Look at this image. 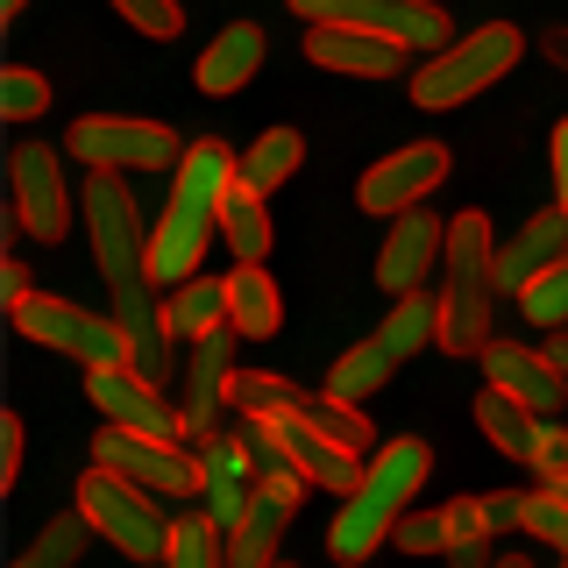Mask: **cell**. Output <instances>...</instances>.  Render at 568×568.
I'll return each mask as SVG.
<instances>
[{"label": "cell", "instance_id": "obj_11", "mask_svg": "<svg viewBox=\"0 0 568 568\" xmlns=\"http://www.w3.org/2000/svg\"><path fill=\"white\" fill-rule=\"evenodd\" d=\"M85 398H93L114 426H135V434H156V440H178V434H185V413H178V405L164 398V384L142 377L135 363L85 369Z\"/></svg>", "mask_w": 568, "mask_h": 568}, {"label": "cell", "instance_id": "obj_25", "mask_svg": "<svg viewBox=\"0 0 568 568\" xmlns=\"http://www.w3.org/2000/svg\"><path fill=\"white\" fill-rule=\"evenodd\" d=\"M298 164H306V135H298V129H263V135L242 150V171H235V178H242L248 192H277Z\"/></svg>", "mask_w": 568, "mask_h": 568}, {"label": "cell", "instance_id": "obj_45", "mask_svg": "<svg viewBox=\"0 0 568 568\" xmlns=\"http://www.w3.org/2000/svg\"><path fill=\"white\" fill-rule=\"evenodd\" d=\"M0 298H8V306H22V298H29V271H22V263H0Z\"/></svg>", "mask_w": 568, "mask_h": 568}, {"label": "cell", "instance_id": "obj_21", "mask_svg": "<svg viewBox=\"0 0 568 568\" xmlns=\"http://www.w3.org/2000/svg\"><path fill=\"white\" fill-rule=\"evenodd\" d=\"M256 71H263V29H256V22H227V29L200 50V93L227 100V93H242Z\"/></svg>", "mask_w": 568, "mask_h": 568}, {"label": "cell", "instance_id": "obj_40", "mask_svg": "<svg viewBox=\"0 0 568 568\" xmlns=\"http://www.w3.org/2000/svg\"><path fill=\"white\" fill-rule=\"evenodd\" d=\"M448 547H469V540H490V519H484V497H455L448 511Z\"/></svg>", "mask_w": 568, "mask_h": 568}, {"label": "cell", "instance_id": "obj_10", "mask_svg": "<svg viewBox=\"0 0 568 568\" xmlns=\"http://www.w3.org/2000/svg\"><path fill=\"white\" fill-rule=\"evenodd\" d=\"M8 178H14V227L36 242H58L71 227V185H64V164L50 142H22L8 156Z\"/></svg>", "mask_w": 568, "mask_h": 568}, {"label": "cell", "instance_id": "obj_41", "mask_svg": "<svg viewBox=\"0 0 568 568\" xmlns=\"http://www.w3.org/2000/svg\"><path fill=\"white\" fill-rule=\"evenodd\" d=\"M532 469H540V484H568V426H547L540 455H532Z\"/></svg>", "mask_w": 568, "mask_h": 568}, {"label": "cell", "instance_id": "obj_26", "mask_svg": "<svg viewBox=\"0 0 568 568\" xmlns=\"http://www.w3.org/2000/svg\"><path fill=\"white\" fill-rule=\"evenodd\" d=\"M221 235H227V248H235V263H263V256H271V213H263V192H248L242 178L227 185V200H221Z\"/></svg>", "mask_w": 568, "mask_h": 568}, {"label": "cell", "instance_id": "obj_30", "mask_svg": "<svg viewBox=\"0 0 568 568\" xmlns=\"http://www.w3.org/2000/svg\"><path fill=\"white\" fill-rule=\"evenodd\" d=\"M227 405H235L242 419H277V413H292V405H298V384L292 377H271V369H235Z\"/></svg>", "mask_w": 568, "mask_h": 568}, {"label": "cell", "instance_id": "obj_15", "mask_svg": "<svg viewBox=\"0 0 568 568\" xmlns=\"http://www.w3.org/2000/svg\"><path fill=\"white\" fill-rule=\"evenodd\" d=\"M192 448H200V469H206V484H200L206 519L221 526V532H235V519L248 511V497H256V484H263L256 462H248V448H242V440H227L221 426H213V434H200Z\"/></svg>", "mask_w": 568, "mask_h": 568}, {"label": "cell", "instance_id": "obj_50", "mask_svg": "<svg viewBox=\"0 0 568 568\" xmlns=\"http://www.w3.org/2000/svg\"><path fill=\"white\" fill-rule=\"evenodd\" d=\"M497 568H532V561H497Z\"/></svg>", "mask_w": 568, "mask_h": 568}, {"label": "cell", "instance_id": "obj_49", "mask_svg": "<svg viewBox=\"0 0 568 568\" xmlns=\"http://www.w3.org/2000/svg\"><path fill=\"white\" fill-rule=\"evenodd\" d=\"M29 8V0H0V22H14V14H22Z\"/></svg>", "mask_w": 568, "mask_h": 568}, {"label": "cell", "instance_id": "obj_22", "mask_svg": "<svg viewBox=\"0 0 568 568\" xmlns=\"http://www.w3.org/2000/svg\"><path fill=\"white\" fill-rule=\"evenodd\" d=\"M476 426H484L490 448H505V455H519V462H532V455H540V440H547V419L532 413V405H519L511 390H497V384L476 398Z\"/></svg>", "mask_w": 568, "mask_h": 568}, {"label": "cell", "instance_id": "obj_9", "mask_svg": "<svg viewBox=\"0 0 568 568\" xmlns=\"http://www.w3.org/2000/svg\"><path fill=\"white\" fill-rule=\"evenodd\" d=\"M93 455L106 462V469L135 476V484L156 490V497H200V484H206V469H200V455H192V448L156 440V434H135V426H114V419L100 426Z\"/></svg>", "mask_w": 568, "mask_h": 568}, {"label": "cell", "instance_id": "obj_1", "mask_svg": "<svg viewBox=\"0 0 568 568\" xmlns=\"http://www.w3.org/2000/svg\"><path fill=\"white\" fill-rule=\"evenodd\" d=\"M85 227H93V263L100 284L114 292V320L129 327V363L142 377L164 384L171 355H164V306H156V277H150V227L135 213V192L121 185V171H93L79 192Z\"/></svg>", "mask_w": 568, "mask_h": 568}, {"label": "cell", "instance_id": "obj_8", "mask_svg": "<svg viewBox=\"0 0 568 568\" xmlns=\"http://www.w3.org/2000/svg\"><path fill=\"white\" fill-rule=\"evenodd\" d=\"M64 150L79 156V164L93 171H178V142L171 129H156V121H129V114H85L71 121Z\"/></svg>", "mask_w": 568, "mask_h": 568}, {"label": "cell", "instance_id": "obj_31", "mask_svg": "<svg viewBox=\"0 0 568 568\" xmlns=\"http://www.w3.org/2000/svg\"><path fill=\"white\" fill-rule=\"evenodd\" d=\"M85 540H93V526H85V511H58L43 532H36V547L14 568H71L85 555Z\"/></svg>", "mask_w": 568, "mask_h": 568}, {"label": "cell", "instance_id": "obj_29", "mask_svg": "<svg viewBox=\"0 0 568 568\" xmlns=\"http://www.w3.org/2000/svg\"><path fill=\"white\" fill-rule=\"evenodd\" d=\"M390 369H398V355H390L384 342H355L342 363L327 369V390H334V398H369V390L390 384Z\"/></svg>", "mask_w": 568, "mask_h": 568}, {"label": "cell", "instance_id": "obj_2", "mask_svg": "<svg viewBox=\"0 0 568 568\" xmlns=\"http://www.w3.org/2000/svg\"><path fill=\"white\" fill-rule=\"evenodd\" d=\"M235 171H242V156H227V142H213V135L185 142V156H178V171H171V206H164V221L150 227L156 292L200 277V256H206V242L221 235V200H227V185H235Z\"/></svg>", "mask_w": 568, "mask_h": 568}, {"label": "cell", "instance_id": "obj_28", "mask_svg": "<svg viewBox=\"0 0 568 568\" xmlns=\"http://www.w3.org/2000/svg\"><path fill=\"white\" fill-rule=\"evenodd\" d=\"M292 14L334 22V29H390V36H405V0H292Z\"/></svg>", "mask_w": 568, "mask_h": 568}, {"label": "cell", "instance_id": "obj_38", "mask_svg": "<svg viewBox=\"0 0 568 568\" xmlns=\"http://www.w3.org/2000/svg\"><path fill=\"white\" fill-rule=\"evenodd\" d=\"M405 43H413V50H426V58H434V50H448V43H455L448 14H440L434 0H405Z\"/></svg>", "mask_w": 568, "mask_h": 568}, {"label": "cell", "instance_id": "obj_52", "mask_svg": "<svg viewBox=\"0 0 568 568\" xmlns=\"http://www.w3.org/2000/svg\"><path fill=\"white\" fill-rule=\"evenodd\" d=\"M561 568H568V561H561Z\"/></svg>", "mask_w": 568, "mask_h": 568}, {"label": "cell", "instance_id": "obj_3", "mask_svg": "<svg viewBox=\"0 0 568 568\" xmlns=\"http://www.w3.org/2000/svg\"><path fill=\"white\" fill-rule=\"evenodd\" d=\"M426 469H434V455H426V440H413V434L369 455L363 462V484L342 497V511H334V526H327L334 561H369V555H377L390 532H398L405 505L419 497Z\"/></svg>", "mask_w": 568, "mask_h": 568}, {"label": "cell", "instance_id": "obj_35", "mask_svg": "<svg viewBox=\"0 0 568 568\" xmlns=\"http://www.w3.org/2000/svg\"><path fill=\"white\" fill-rule=\"evenodd\" d=\"M532 540H547V547H561L568 555V490L561 484H540V490H526V519H519Z\"/></svg>", "mask_w": 568, "mask_h": 568}, {"label": "cell", "instance_id": "obj_4", "mask_svg": "<svg viewBox=\"0 0 568 568\" xmlns=\"http://www.w3.org/2000/svg\"><path fill=\"white\" fill-rule=\"evenodd\" d=\"M448 284H440V348L484 355L490 348V298H497V242L490 213H455L448 221Z\"/></svg>", "mask_w": 568, "mask_h": 568}, {"label": "cell", "instance_id": "obj_27", "mask_svg": "<svg viewBox=\"0 0 568 568\" xmlns=\"http://www.w3.org/2000/svg\"><path fill=\"white\" fill-rule=\"evenodd\" d=\"M377 342L398 355H419V348H440V298H426V292H398V306H390V320L377 327Z\"/></svg>", "mask_w": 568, "mask_h": 568}, {"label": "cell", "instance_id": "obj_44", "mask_svg": "<svg viewBox=\"0 0 568 568\" xmlns=\"http://www.w3.org/2000/svg\"><path fill=\"white\" fill-rule=\"evenodd\" d=\"M547 156H555V206H568V121H555V142H547Z\"/></svg>", "mask_w": 568, "mask_h": 568}, {"label": "cell", "instance_id": "obj_6", "mask_svg": "<svg viewBox=\"0 0 568 568\" xmlns=\"http://www.w3.org/2000/svg\"><path fill=\"white\" fill-rule=\"evenodd\" d=\"M71 505L85 511V526L100 532V540H114L129 561H164L171 547V519L164 505H156V490H142L135 476L106 469V462H93V469L79 476V497Z\"/></svg>", "mask_w": 568, "mask_h": 568}, {"label": "cell", "instance_id": "obj_39", "mask_svg": "<svg viewBox=\"0 0 568 568\" xmlns=\"http://www.w3.org/2000/svg\"><path fill=\"white\" fill-rule=\"evenodd\" d=\"M390 540H398L405 555H448V519H440V511H405Z\"/></svg>", "mask_w": 568, "mask_h": 568}, {"label": "cell", "instance_id": "obj_32", "mask_svg": "<svg viewBox=\"0 0 568 568\" xmlns=\"http://www.w3.org/2000/svg\"><path fill=\"white\" fill-rule=\"evenodd\" d=\"M164 568H227L221 555V526L206 519H171V547H164Z\"/></svg>", "mask_w": 568, "mask_h": 568}, {"label": "cell", "instance_id": "obj_14", "mask_svg": "<svg viewBox=\"0 0 568 568\" xmlns=\"http://www.w3.org/2000/svg\"><path fill=\"white\" fill-rule=\"evenodd\" d=\"M448 256V221L440 213H426V206H405L398 221H390V235L377 248V284L390 298L398 292H419V277L434 271V263Z\"/></svg>", "mask_w": 568, "mask_h": 568}, {"label": "cell", "instance_id": "obj_51", "mask_svg": "<svg viewBox=\"0 0 568 568\" xmlns=\"http://www.w3.org/2000/svg\"><path fill=\"white\" fill-rule=\"evenodd\" d=\"M561 490H568V484H561Z\"/></svg>", "mask_w": 568, "mask_h": 568}, {"label": "cell", "instance_id": "obj_33", "mask_svg": "<svg viewBox=\"0 0 568 568\" xmlns=\"http://www.w3.org/2000/svg\"><path fill=\"white\" fill-rule=\"evenodd\" d=\"M298 413H306L320 434H334L348 455H363V448H369V419L355 413V398H334V390H327V398H306V390H298Z\"/></svg>", "mask_w": 568, "mask_h": 568}, {"label": "cell", "instance_id": "obj_24", "mask_svg": "<svg viewBox=\"0 0 568 568\" xmlns=\"http://www.w3.org/2000/svg\"><path fill=\"white\" fill-rule=\"evenodd\" d=\"M213 327H227V284L221 277H185V284H171L164 292V334H213Z\"/></svg>", "mask_w": 568, "mask_h": 568}, {"label": "cell", "instance_id": "obj_18", "mask_svg": "<svg viewBox=\"0 0 568 568\" xmlns=\"http://www.w3.org/2000/svg\"><path fill=\"white\" fill-rule=\"evenodd\" d=\"M484 369H490V384L497 390H511L519 405H532V413H561V398H568V377L555 369V355H532L519 342H490L484 348Z\"/></svg>", "mask_w": 568, "mask_h": 568}, {"label": "cell", "instance_id": "obj_23", "mask_svg": "<svg viewBox=\"0 0 568 568\" xmlns=\"http://www.w3.org/2000/svg\"><path fill=\"white\" fill-rule=\"evenodd\" d=\"M227 320H235L242 342H271V334H277L284 298H277V284H271L263 263H242V271L227 277Z\"/></svg>", "mask_w": 568, "mask_h": 568}, {"label": "cell", "instance_id": "obj_7", "mask_svg": "<svg viewBox=\"0 0 568 568\" xmlns=\"http://www.w3.org/2000/svg\"><path fill=\"white\" fill-rule=\"evenodd\" d=\"M8 313H14V327H22L29 342L58 348V355H71V363H85V369L129 363V327L106 320V313H85V306H71V298H36V292L22 306H8Z\"/></svg>", "mask_w": 568, "mask_h": 568}, {"label": "cell", "instance_id": "obj_46", "mask_svg": "<svg viewBox=\"0 0 568 568\" xmlns=\"http://www.w3.org/2000/svg\"><path fill=\"white\" fill-rule=\"evenodd\" d=\"M448 561H455V568H490V555H484V540H469V547H448Z\"/></svg>", "mask_w": 568, "mask_h": 568}, {"label": "cell", "instance_id": "obj_47", "mask_svg": "<svg viewBox=\"0 0 568 568\" xmlns=\"http://www.w3.org/2000/svg\"><path fill=\"white\" fill-rule=\"evenodd\" d=\"M540 50H547V58H555V64L568 71V29H547V36H540Z\"/></svg>", "mask_w": 568, "mask_h": 568}, {"label": "cell", "instance_id": "obj_48", "mask_svg": "<svg viewBox=\"0 0 568 568\" xmlns=\"http://www.w3.org/2000/svg\"><path fill=\"white\" fill-rule=\"evenodd\" d=\"M547 355H555V369L568 377V334H555V342H547Z\"/></svg>", "mask_w": 568, "mask_h": 568}, {"label": "cell", "instance_id": "obj_16", "mask_svg": "<svg viewBox=\"0 0 568 568\" xmlns=\"http://www.w3.org/2000/svg\"><path fill=\"white\" fill-rule=\"evenodd\" d=\"M235 342H242V334H235V320L192 342V363H185V405H178V413H185V434H192V440L221 426L227 384H235V363H227V348H235Z\"/></svg>", "mask_w": 568, "mask_h": 568}, {"label": "cell", "instance_id": "obj_34", "mask_svg": "<svg viewBox=\"0 0 568 568\" xmlns=\"http://www.w3.org/2000/svg\"><path fill=\"white\" fill-rule=\"evenodd\" d=\"M519 306H526L532 327H568V256H561V263H547V271L526 284Z\"/></svg>", "mask_w": 568, "mask_h": 568}, {"label": "cell", "instance_id": "obj_36", "mask_svg": "<svg viewBox=\"0 0 568 568\" xmlns=\"http://www.w3.org/2000/svg\"><path fill=\"white\" fill-rule=\"evenodd\" d=\"M43 106H50V79H43V71H29V64L0 71V114H8V121H36Z\"/></svg>", "mask_w": 568, "mask_h": 568}, {"label": "cell", "instance_id": "obj_12", "mask_svg": "<svg viewBox=\"0 0 568 568\" xmlns=\"http://www.w3.org/2000/svg\"><path fill=\"white\" fill-rule=\"evenodd\" d=\"M448 178V150L440 142H405V150H390L384 164L363 171V185H355V200L369 213H384V221H398L405 206H419L426 192Z\"/></svg>", "mask_w": 568, "mask_h": 568}, {"label": "cell", "instance_id": "obj_5", "mask_svg": "<svg viewBox=\"0 0 568 568\" xmlns=\"http://www.w3.org/2000/svg\"><path fill=\"white\" fill-rule=\"evenodd\" d=\"M519 58H526V36L511 29V22H484V29L455 36L448 50H434V58L413 71V106H426V114H448V106L490 93V85L505 79Z\"/></svg>", "mask_w": 568, "mask_h": 568}, {"label": "cell", "instance_id": "obj_20", "mask_svg": "<svg viewBox=\"0 0 568 568\" xmlns=\"http://www.w3.org/2000/svg\"><path fill=\"white\" fill-rule=\"evenodd\" d=\"M292 511H298V497H292V490L256 484L248 511L235 519V532H227V568H271V561H277L284 526H292Z\"/></svg>", "mask_w": 568, "mask_h": 568}, {"label": "cell", "instance_id": "obj_43", "mask_svg": "<svg viewBox=\"0 0 568 568\" xmlns=\"http://www.w3.org/2000/svg\"><path fill=\"white\" fill-rule=\"evenodd\" d=\"M484 519H490V532L519 526L526 519V490H484Z\"/></svg>", "mask_w": 568, "mask_h": 568}, {"label": "cell", "instance_id": "obj_17", "mask_svg": "<svg viewBox=\"0 0 568 568\" xmlns=\"http://www.w3.org/2000/svg\"><path fill=\"white\" fill-rule=\"evenodd\" d=\"M271 426H277L284 455H292L298 469H306V484L334 490V497H348L355 484H363V455H348V448H342L334 434H320V426H313L306 413H298V405H292V413H277Z\"/></svg>", "mask_w": 568, "mask_h": 568}, {"label": "cell", "instance_id": "obj_42", "mask_svg": "<svg viewBox=\"0 0 568 568\" xmlns=\"http://www.w3.org/2000/svg\"><path fill=\"white\" fill-rule=\"evenodd\" d=\"M14 476H22V419L0 413V490H14Z\"/></svg>", "mask_w": 568, "mask_h": 568}, {"label": "cell", "instance_id": "obj_37", "mask_svg": "<svg viewBox=\"0 0 568 568\" xmlns=\"http://www.w3.org/2000/svg\"><path fill=\"white\" fill-rule=\"evenodd\" d=\"M114 14H121L129 29L156 36V43H171V36L185 29V8H178V0H114Z\"/></svg>", "mask_w": 568, "mask_h": 568}, {"label": "cell", "instance_id": "obj_19", "mask_svg": "<svg viewBox=\"0 0 568 568\" xmlns=\"http://www.w3.org/2000/svg\"><path fill=\"white\" fill-rule=\"evenodd\" d=\"M561 256H568V206H547L497 248V292H526V284L540 277L547 263H561Z\"/></svg>", "mask_w": 568, "mask_h": 568}, {"label": "cell", "instance_id": "obj_13", "mask_svg": "<svg viewBox=\"0 0 568 568\" xmlns=\"http://www.w3.org/2000/svg\"><path fill=\"white\" fill-rule=\"evenodd\" d=\"M306 58L320 71H342V79H398L413 43L390 29H334V22H313L306 36Z\"/></svg>", "mask_w": 568, "mask_h": 568}]
</instances>
